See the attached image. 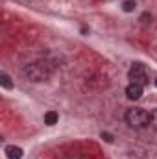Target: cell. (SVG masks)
<instances>
[{
    "label": "cell",
    "instance_id": "6da1fadb",
    "mask_svg": "<svg viewBox=\"0 0 157 159\" xmlns=\"http://www.w3.org/2000/svg\"><path fill=\"white\" fill-rule=\"evenodd\" d=\"M126 122H128V126H131L135 129L146 128V126H150V113L142 107H131L126 113Z\"/></svg>",
    "mask_w": 157,
    "mask_h": 159
},
{
    "label": "cell",
    "instance_id": "7a4b0ae2",
    "mask_svg": "<svg viewBox=\"0 0 157 159\" xmlns=\"http://www.w3.org/2000/svg\"><path fill=\"white\" fill-rule=\"evenodd\" d=\"M24 74H26L30 80H34V81H44V80L50 76V69H48L46 63L37 61V63H30V65H26Z\"/></svg>",
    "mask_w": 157,
    "mask_h": 159
},
{
    "label": "cell",
    "instance_id": "3957f363",
    "mask_svg": "<svg viewBox=\"0 0 157 159\" xmlns=\"http://www.w3.org/2000/svg\"><path fill=\"white\" fill-rule=\"evenodd\" d=\"M129 80H131V83H139V85L144 87V85L148 83V74H146L144 65L135 63V65L129 69Z\"/></svg>",
    "mask_w": 157,
    "mask_h": 159
},
{
    "label": "cell",
    "instance_id": "277c9868",
    "mask_svg": "<svg viewBox=\"0 0 157 159\" xmlns=\"http://www.w3.org/2000/svg\"><path fill=\"white\" fill-rule=\"evenodd\" d=\"M126 96H128L129 100H139V98L142 96V85H139V83H129V85L126 87Z\"/></svg>",
    "mask_w": 157,
    "mask_h": 159
},
{
    "label": "cell",
    "instance_id": "5b68a950",
    "mask_svg": "<svg viewBox=\"0 0 157 159\" xmlns=\"http://www.w3.org/2000/svg\"><path fill=\"white\" fill-rule=\"evenodd\" d=\"M6 156H7V159H22V148L11 144L6 148Z\"/></svg>",
    "mask_w": 157,
    "mask_h": 159
},
{
    "label": "cell",
    "instance_id": "8992f818",
    "mask_svg": "<svg viewBox=\"0 0 157 159\" xmlns=\"http://www.w3.org/2000/svg\"><path fill=\"white\" fill-rule=\"evenodd\" d=\"M57 119H59V117H57V113H56V111H48V113L44 115V124L54 126V124L57 122Z\"/></svg>",
    "mask_w": 157,
    "mask_h": 159
},
{
    "label": "cell",
    "instance_id": "52a82bcc",
    "mask_svg": "<svg viewBox=\"0 0 157 159\" xmlns=\"http://www.w3.org/2000/svg\"><path fill=\"white\" fill-rule=\"evenodd\" d=\"M0 83H2L4 89H13V83H11V80H9L7 74H2V76H0Z\"/></svg>",
    "mask_w": 157,
    "mask_h": 159
},
{
    "label": "cell",
    "instance_id": "ba28073f",
    "mask_svg": "<svg viewBox=\"0 0 157 159\" xmlns=\"http://www.w3.org/2000/svg\"><path fill=\"white\" fill-rule=\"evenodd\" d=\"M133 9H135V0H126V2H124V11L129 13V11H133Z\"/></svg>",
    "mask_w": 157,
    "mask_h": 159
},
{
    "label": "cell",
    "instance_id": "9c48e42d",
    "mask_svg": "<svg viewBox=\"0 0 157 159\" xmlns=\"http://www.w3.org/2000/svg\"><path fill=\"white\" fill-rule=\"evenodd\" d=\"M150 126L157 129V109H154V111L150 113Z\"/></svg>",
    "mask_w": 157,
    "mask_h": 159
},
{
    "label": "cell",
    "instance_id": "30bf717a",
    "mask_svg": "<svg viewBox=\"0 0 157 159\" xmlns=\"http://www.w3.org/2000/svg\"><path fill=\"white\" fill-rule=\"evenodd\" d=\"M102 139H104V141H107V143H113V137H111L109 133H102Z\"/></svg>",
    "mask_w": 157,
    "mask_h": 159
},
{
    "label": "cell",
    "instance_id": "8fae6325",
    "mask_svg": "<svg viewBox=\"0 0 157 159\" xmlns=\"http://www.w3.org/2000/svg\"><path fill=\"white\" fill-rule=\"evenodd\" d=\"M155 85H157V80H155Z\"/></svg>",
    "mask_w": 157,
    "mask_h": 159
}]
</instances>
